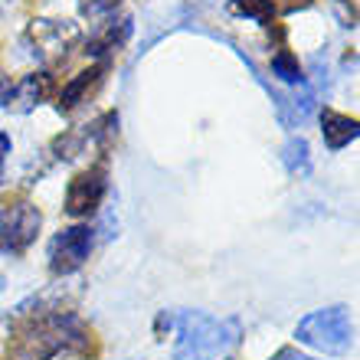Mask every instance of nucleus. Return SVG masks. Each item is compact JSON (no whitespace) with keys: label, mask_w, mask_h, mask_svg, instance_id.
<instances>
[{"label":"nucleus","mask_w":360,"mask_h":360,"mask_svg":"<svg viewBox=\"0 0 360 360\" xmlns=\"http://www.w3.org/2000/svg\"><path fill=\"white\" fill-rule=\"evenodd\" d=\"M33 39H37L39 46H53V49H63V53H66L69 43L79 39V27L69 23V20H63V23H59V20H37Z\"/></svg>","instance_id":"nucleus-9"},{"label":"nucleus","mask_w":360,"mask_h":360,"mask_svg":"<svg viewBox=\"0 0 360 360\" xmlns=\"http://www.w3.org/2000/svg\"><path fill=\"white\" fill-rule=\"evenodd\" d=\"M102 72H105L102 66H92V69H86V72H79L72 82H66L63 92H59V108H63V112H72L76 105L86 102V95L102 82Z\"/></svg>","instance_id":"nucleus-10"},{"label":"nucleus","mask_w":360,"mask_h":360,"mask_svg":"<svg viewBox=\"0 0 360 360\" xmlns=\"http://www.w3.org/2000/svg\"><path fill=\"white\" fill-rule=\"evenodd\" d=\"M243 324L236 318H213L203 311L177 314L174 360H229L239 347Z\"/></svg>","instance_id":"nucleus-1"},{"label":"nucleus","mask_w":360,"mask_h":360,"mask_svg":"<svg viewBox=\"0 0 360 360\" xmlns=\"http://www.w3.org/2000/svg\"><path fill=\"white\" fill-rule=\"evenodd\" d=\"M49 89H53V79H49L46 72H33V76H23L17 86H10L7 92H4V105L17 115L33 112L49 95Z\"/></svg>","instance_id":"nucleus-6"},{"label":"nucleus","mask_w":360,"mask_h":360,"mask_svg":"<svg viewBox=\"0 0 360 360\" xmlns=\"http://www.w3.org/2000/svg\"><path fill=\"white\" fill-rule=\"evenodd\" d=\"M295 338H298V344L318 354L344 357L354 347V321L344 304H334V308H321V311H311L308 318H302L295 328Z\"/></svg>","instance_id":"nucleus-2"},{"label":"nucleus","mask_w":360,"mask_h":360,"mask_svg":"<svg viewBox=\"0 0 360 360\" xmlns=\"http://www.w3.org/2000/svg\"><path fill=\"white\" fill-rule=\"evenodd\" d=\"M39 226H43V213L33 203L20 200V203H7L0 210V252L4 256H20L33 246Z\"/></svg>","instance_id":"nucleus-3"},{"label":"nucleus","mask_w":360,"mask_h":360,"mask_svg":"<svg viewBox=\"0 0 360 360\" xmlns=\"http://www.w3.org/2000/svg\"><path fill=\"white\" fill-rule=\"evenodd\" d=\"M321 134H324V144H328L331 151H341L344 144H351L354 138H357V118L324 108V115H321Z\"/></svg>","instance_id":"nucleus-8"},{"label":"nucleus","mask_w":360,"mask_h":360,"mask_svg":"<svg viewBox=\"0 0 360 360\" xmlns=\"http://www.w3.org/2000/svg\"><path fill=\"white\" fill-rule=\"evenodd\" d=\"M272 72L275 79H282L285 86H298V82H304L302 76V66H298V56H295L292 49H278L272 56Z\"/></svg>","instance_id":"nucleus-12"},{"label":"nucleus","mask_w":360,"mask_h":360,"mask_svg":"<svg viewBox=\"0 0 360 360\" xmlns=\"http://www.w3.org/2000/svg\"><path fill=\"white\" fill-rule=\"evenodd\" d=\"M275 98V108H278V118H282V124H302L308 115L314 112V92L308 89V82H298V86H292V92L288 95H272Z\"/></svg>","instance_id":"nucleus-7"},{"label":"nucleus","mask_w":360,"mask_h":360,"mask_svg":"<svg viewBox=\"0 0 360 360\" xmlns=\"http://www.w3.org/2000/svg\"><path fill=\"white\" fill-rule=\"evenodd\" d=\"M282 164H285V171L292 174V177H308V174H311V151H308V141H304V138H292V141H285Z\"/></svg>","instance_id":"nucleus-11"},{"label":"nucleus","mask_w":360,"mask_h":360,"mask_svg":"<svg viewBox=\"0 0 360 360\" xmlns=\"http://www.w3.org/2000/svg\"><path fill=\"white\" fill-rule=\"evenodd\" d=\"M7 154H10V138L0 134V184H4V167H7Z\"/></svg>","instance_id":"nucleus-14"},{"label":"nucleus","mask_w":360,"mask_h":360,"mask_svg":"<svg viewBox=\"0 0 360 360\" xmlns=\"http://www.w3.org/2000/svg\"><path fill=\"white\" fill-rule=\"evenodd\" d=\"M92 229L89 226H69L59 229L53 243H49V269L56 275H72L76 269L86 266L89 252H92Z\"/></svg>","instance_id":"nucleus-4"},{"label":"nucleus","mask_w":360,"mask_h":360,"mask_svg":"<svg viewBox=\"0 0 360 360\" xmlns=\"http://www.w3.org/2000/svg\"><path fill=\"white\" fill-rule=\"evenodd\" d=\"M233 10L239 17H249L256 23H269L275 17V4L272 0H233Z\"/></svg>","instance_id":"nucleus-13"},{"label":"nucleus","mask_w":360,"mask_h":360,"mask_svg":"<svg viewBox=\"0 0 360 360\" xmlns=\"http://www.w3.org/2000/svg\"><path fill=\"white\" fill-rule=\"evenodd\" d=\"M272 360H314V357H304V354H298L295 347H282V351L275 354Z\"/></svg>","instance_id":"nucleus-15"},{"label":"nucleus","mask_w":360,"mask_h":360,"mask_svg":"<svg viewBox=\"0 0 360 360\" xmlns=\"http://www.w3.org/2000/svg\"><path fill=\"white\" fill-rule=\"evenodd\" d=\"M105 193H108V171H105V164H95L79 177H72L66 190V213L69 217H92L102 207Z\"/></svg>","instance_id":"nucleus-5"},{"label":"nucleus","mask_w":360,"mask_h":360,"mask_svg":"<svg viewBox=\"0 0 360 360\" xmlns=\"http://www.w3.org/2000/svg\"><path fill=\"white\" fill-rule=\"evenodd\" d=\"M288 7H311V0H285Z\"/></svg>","instance_id":"nucleus-16"}]
</instances>
